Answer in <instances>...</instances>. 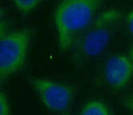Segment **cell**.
I'll return each instance as SVG.
<instances>
[{"label": "cell", "instance_id": "1", "mask_svg": "<svg viewBox=\"0 0 133 115\" xmlns=\"http://www.w3.org/2000/svg\"><path fill=\"white\" fill-rule=\"evenodd\" d=\"M103 0H62L54 14L59 49H72L75 43L95 19Z\"/></svg>", "mask_w": 133, "mask_h": 115}, {"label": "cell", "instance_id": "2", "mask_svg": "<svg viewBox=\"0 0 133 115\" xmlns=\"http://www.w3.org/2000/svg\"><path fill=\"white\" fill-rule=\"evenodd\" d=\"M121 17L117 9L104 11L79 36L73 49L77 61L98 56L106 49Z\"/></svg>", "mask_w": 133, "mask_h": 115}, {"label": "cell", "instance_id": "3", "mask_svg": "<svg viewBox=\"0 0 133 115\" xmlns=\"http://www.w3.org/2000/svg\"><path fill=\"white\" fill-rule=\"evenodd\" d=\"M31 30L23 29L1 35V82L19 71L24 65L30 43Z\"/></svg>", "mask_w": 133, "mask_h": 115}, {"label": "cell", "instance_id": "4", "mask_svg": "<svg viewBox=\"0 0 133 115\" xmlns=\"http://www.w3.org/2000/svg\"><path fill=\"white\" fill-rule=\"evenodd\" d=\"M28 81L50 111L57 113H64L68 111L73 99L71 87L42 78H29Z\"/></svg>", "mask_w": 133, "mask_h": 115}, {"label": "cell", "instance_id": "5", "mask_svg": "<svg viewBox=\"0 0 133 115\" xmlns=\"http://www.w3.org/2000/svg\"><path fill=\"white\" fill-rule=\"evenodd\" d=\"M127 57L117 55L108 59L104 66V77L112 89L124 88L133 75V63Z\"/></svg>", "mask_w": 133, "mask_h": 115}, {"label": "cell", "instance_id": "6", "mask_svg": "<svg viewBox=\"0 0 133 115\" xmlns=\"http://www.w3.org/2000/svg\"><path fill=\"white\" fill-rule=\"evenodd\" d=\"M81 114L83 115H108L110 114V112L104 103L93 100L84 105Z\"/></svg>", "mask_w": 133, "mask_h": 115}, {"label": "cell", "instance_id": "7", "mask_svg": "<svg viewBox=\"0 0 133 115\" xmlns=\"http://www.w3.org/2000/svg\"><path fill=\"white\" fill-rule=\"evenodd\" d=\"M17 9L23 13H30L38 6L42 0H13Z\"/></svg>", "mask_w": 133, "mask_h": 115}, {"label": "cell", "instance_id": "8", "mask_svg": "<svg viewBox=\"0 0 133 115\" xmlns=\"http://www.w3.org/2000/svg\"><path fill=\"white\" fill-rule=\"evenodd\" d=\"M10 114V107L5 94L3 92L0 94V114L8 115Z\"/></svg>", "mask_w": 133, "mask_h": 115}, {"label": "cell", "instance_id": "9", "mask_svg": "<svg viewBox=\"0 0 133 115\" xmlns=\"http://www.w3.org/2000/svg\"><path fill=\"white\" fill-rule=\"evenodd\" d=\"M124 105L129 111L133 113V94L128 97L124 100Z\"/></svg>", "mask_w": 133, "mask_h": 115}, {"label": "cell", "instance_id": "10", "mask_svg": "<svg viewBox=\"0 0 133 115\" xmlns=\"http://www.w3.org/2000/svg\"><path fill=\"white\" fill-rule=\"evenodd\" d=\"M127 22L129 31L133 35V9L127 15Z\"/></svg>", "mask_w": 133, "mask_h": 115}, {"label": "cell", "instance_id": "11", "mask_svg": "<svg viewBox=\"0 0 133 115\" xmlns=\"http://www.w3.org/2000/svg\"><path fill=\"white\" fill-rule=\"evenodd\" d=\"M130 58H131V59L133 61V47H132L131 50H130Z\"/></svg>", "mask_w": 133, "mask_h": 115}]
</instances>
